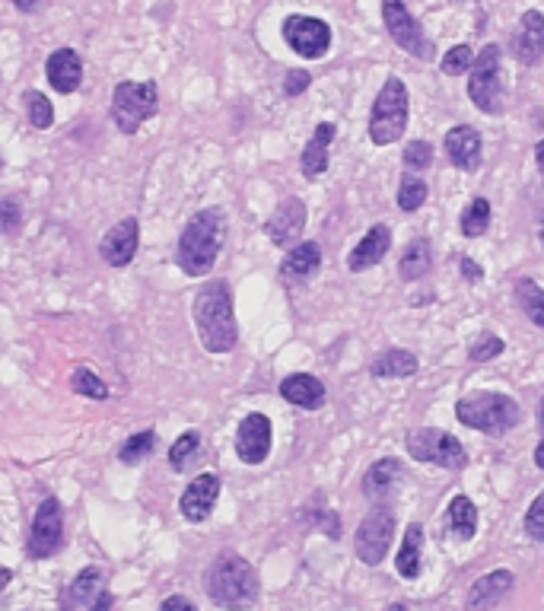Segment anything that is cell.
Wrapping results in <instances>:
<instances>
[{
	"instance_id": "1",
	"label": "cell",
	"mask_w": 544,
	"mask_h": 611,
	"mask_svg": "<svg viewBox=\"0 0 544 611\" xmlns=\"http://www.w3.org/2000/svg\"><path fill=\"white\" fill-rule=\"evenodd\" d=\"M195 328L207 354H230L239 344L233 293L226 281H207L195 296Z\"/></svg>"
},
{
	"instance_id": "2",
	"label": "cell",
	"mask_w": 544,
	"mask_h": 611,
	"mask_svg": "<svg viewBox=\"0 0 544 611\" xmlns=\"http://www.w3.org/2000/svg\"><path fill=\"white\" fill-rule=\"evenodd\" d=\"M226 242V217L220 207H204L185 223L179 236V249H175V261L188 277H204L214 271L220 249Z\"/></svg>"
},
{
	"instance_id": "3",
	"label": "cell",
	"mask_w": 544,
	"mask_h": 611,
	"mask_svg": "<svg viewBox=\"0 0 544 611\" xmlns=\"http://www.w3.org/2000/svg\"><path fill=\"white\" fill-rule=\"evenodd\" d=\"M204 589H207L210 602L226 611H249L261 596L255 567L239 554H220L217 561L207 567Z\"/></svg>"
},
{
	"instance_id": "4",
	"label": "cell",
	"mask_w": 544,
	"mask_h": 611,
	"mask_svg": "<svg viewBox=\"0 0 544 611\" xmlns=\"http://www.w3.org/2000/svg\"><path fill=\"white\" fill-rule=\"evenodd\" d=\"M455 417H459V424H465L471 430L503 436L519 424L522 411H519L516 401L503 392H471V395L459 398Z\"/></svg>"
},
{
	"instance_id": "5",
	"label": "cell",
	"mask_w": 544,
	"mask_h": 611,
	"mask_svg": "<svg viewBox=\"0 0 544 611\" xmlns=\"http://www.w3.org/2000/svg\"><path fill=\"white\" fill-rule=\"evenodd\" d=\"M408 86L398 77H389L382 83V90L373 102L370 112V141L376 147H389L395 144L408 128Z\"/></svg>"
},
{
	"instance_id": "6",
	"label": "cell",
	"mask_w": 544,
	"mask_h": 611,
	"mask_svg": "<svg viewBox=\"0 0 544 611\" xmlns=\"http://www.w3.org/2000/svg\"><path fill=\"white\" fill-rule=\"evenodd\" d=\"M160 109V93H156L153 80H125L115 86L112 93V121L121 134H137V128Z\"/></svg>"
},
{
	"instance_id": "7",
	"label": "cell",
	"mask_w": 544,
	"mask_h": 611,
	"mask_svg": "<svg viewBox=\"0 0 544 611\" xmlns=\"http://www.w3.org/2000/svg\"><path fill=\"white\" fill-rule=\"evenodd\" d=\"M468 96L484 115L503 112V80H500V48L484 45L468 74Z\"/></svg>"
},
{
	"instance_id": "8",
	"label": "cell",
	"mask_w": 544,
	"mask_h": 611,
	"mask_svg": "<svg viewBox=\"0 0 544 611\" xmlns=\"http://www.w3.org/2000/svg\"><path fill=\"white\" fill-rule=\"evenodd\" d=\"M395 535V513L385 503H376L370 513L360 519L354 535V551L366 567H376L385 561Z\"/></svg>"
},
{
	"instance_id": "9",
	"label": "cell",
	"mask_w": 544,
	"mask_h": 611,
	"mask_svg": "<svg viewBox=\"0 0 544 611\" xmlns=\"http://www.w3.org/2000/svg\"><path fill=\"white\" fill-rule=\"evenodd\" d=\"M408 452H411V459H417V462L443 465V468H452V471H459V468L468 465V449L455 440L452 433L436 430V427L414 430L408 436Z\"/></svg>"
},
{
	"instance_id": "10",
	"label": "cell",
	"mask_w": 544,
	"mask_h": 611,
	"mask_svg": "<svg viewBox=\"0 0 544 611\" xmlns=\"http://www.w3.org/2000/svg\"><path fill=\"white\" fill-rule=\"evenodd\" d=\"M382 20H385V29H389L392 42L401 51H408L411 58H420V61L433 58V42L427 39V32L420 29V23L408 13V7L401 4V0H382Z\"/></svg>"
},
{
	"instance_id": "11",
	"label": "cell",
	"mask_w": 544,
	"mask_h": 611,
	"mask_svg": "<svg viewBox=\"0 0 544 611\" xmlns=\"http://www.w3.org/2000/svg\"><path fill=\"white\" fill-rule=\"evenodd\" d=\"M61 541H64V510H61V500L48 497L39 503V510H35L26 551L35 561H45V557H51L61 548Z\"/></svg>"
},
{
	"instance_id": "12",
	"label": "cell",
	"mask_w": 544,
	"mask_h": 611,
	"mask_svg": "<svg viewBox=\"0 0 544 611\" xmlns=\"http://www.w3.org/2000/svg\"><path fill=\"white\" fill-rule=\"evenodd\" d=\"M284 39L300 58H325L331 48V29L325 20H315V16L293 13L284 20Z\"/></svg>"
},
{
	"instance_id": "13",
	"label": "cell",
	"mask_w": 544,
	"mask_h": 611,
	"mask_svg": "<svg viewBox=\"0 0 544 611\" xmlns=\"http://www.w3.org/2000/svg\"><path fill=\"white\" fill-rule=\"evenodd\" d=\"M137 246H140V223L134 217H125L118 220L109 233L102 236L99 242V255L109 268H125L134 261L137 255Z\"/></svg>"
},
{
	"instance_id": "14",
	"label": "cell",
	"mask_w": 544,
	"mask_h": 611,
	"mask_svg": "<svg viewBox=\"0 0 544 611\" xmlns=\"http://www.w3.org/2000/svg\"><path fill=\"white\" fill-rule=\"evenodd\" d=\"M236 452L245 465H261L271 452V421L265 414H245L236 430Z\"/></svg>"
},
{
	"instance_id": "15",
	"label": "cell",
	"mask_w": 544,
	"mask_h": 611,
	"mask_svg": "<svg viewBox=\"0 0 544 611\" xmlns=\"http://www.w3.org/2000/svg\"><path fill=\"white\" fill-rule=\"evenodd\" d=\"M513 586H516V576L510 570H490L478 576L468 589L465 611H494L506 596H510Z\"/></svg>"
},
{
	"instance_id": "16",
	"label": "cell",
	"mask_w": 544,
	"mask_h": 611,
	"mask_svg": "<svg viewBox=\"0 0 544 611\" xmlns=\"http://www.w3.org/2000/svg\"><path fill=\"white\" fill-rule=\"evenodd\" d=\"M306 230V204L300 198H287L277 204L274 217L265 223V233L274 246H290Z\"/></svg>"
},
{
	"instance_id": "17",
	"label": "cell",
	"mask_w": 544,
	"mask_h": 611,
	"mask_svg": "<svg viewBox=\"0 0 544 611\" xmlns=\"http://www.w3.org/2000/svg\"><path fill=\"white\" fill-rule=\"evenodd\" d=\"M217 497H220V478L207 471V475H198L185 487V494L179 500V510H182V516L188 522H204L210 516V510H214Z\"/></svg>"
},
{
	"instance_id": "18",
	"label": "cell",
	"mask_w": 544,
	"mask_h": 611,
	"mask_svg": "<svg viewBox=\"0 0 544 611\" xmlns=\"http://www.w3.org/2000/svg\"><path fill=\"white\" fill-rule=\"evenodd\" d=\"M45 77L48 83L55 86L58 93H77L80 83H83V61L74 48H58L51 51L48 61H45Z\"/></svg>"
},
{
	"instance_id": "19",
	"label": "cell",
	"mask_w": 544,
	"mask_h": 611,
	"mask_svg": "<svg viewBox=\"0 0 544 611\" xmlns=\"http://www.w3.org/2000/svg\"><path fill=\"white\" fill-rule=\"evenodd\" d=\"M513 55L522 64H538L544 55V13L525 10L513 36Z\"/></svg>"
},
{
	"instance_id": "20",
	"label": "cell",
	"mask_w": 544,
	"mask_h": 611,
	"mask_svg": "<svg viewBox=\"0 0 544 611\" xmlns=\"http://www.w3.org/2000/svg\"><path fill=\"white\" fill-rule=\"evenodd\" d=\"M446 153L455 169L475 172L481 166V134L468 125H455L446 134Z\"/></svg>"
},
{
	"instance_id": "21",
	"label": "cell",
	"mask_w": 544,
	"mask_h": 611,
	"mask_svg": "<svg viewBox=\"0 0 544 611\" xmlns=\"http://www.w3.org/2000/svg\"><path fill=\"white\" fill-rule=\"evenodd\" d=\"M280 398L290 401V405L303 408V411H319L325 405V382L315 379L309 373H293L287 376L284 382H280Z\"/></svg>"
},
{
	"instance_id": "22",
	"label": "cell",
	"mask_w": 544,
	"mask_h": 611,
	"mask_svg": "<svg viewBox=\"0 0 544 611\" xmlns=\"http://www.w3.org/2000/svg\"><path fill=\"white\" fill-rule=\"evenodd\" d=\"M389 249H392V230L385 223H376L373 230H366V236L357 242V249L350 252V258H347V265H350V271H366V268H376L379 261L389 255Z\"/></svg>"
},
{
	"instance_id": "23",
	"label": "cell",
	"mask_w": 544,
	"mask_h": 611,
	"mask_svg": "<svg viewBox=\"0 0 544 611\" xmlns=\"http://www.w3.org/2000/svg\"><path fill=\"white\" fill-rule=\"evenodd\" d=\"M331 141H335V125L331 121H322L319 128H315V134L309 137V144L303 150V176L306 179H315V176H322V172L328 169V147Z\"/></svg>"
},
{
	"instance_id": "24",
	"label": "cell",
	"mask_w": 544,
	"mask_h": 611,
	"mask_svg": "<svg viewBox=\"0 0 544 611\" xmlns=\"http://www.w3.org/2000/svg\"><path fill=\"white\" fill-rule=\"evenodd\" d=\"M322 265V249L315 242H300L296 249H290V255L280 261V277L284 281H306Z\"/></svg>"
},
{
	"instance_id": "25",
	"label": "cell",
	"mask_w": 544,
	"mask_h": 611,
	"mask_svg": "<svg viewBox=\"0 0 544 611\" xmlns=\"http://www.w3.org/2000/svg\"><path fill=\"white\" fill-rule=\"evenodd\" d=\"M420 554H424V529L411 522L408 532H405V541H401V548L395 554V570L405 576V580H417L420 576Z\"/></svg>"
},
{
	"instance_id": "26",
	"label": "cell",
	"mask_w": 544,
	"mask_h": 611,
	"mask_svg": "<svg viewBox=\"0 0 544 611\" xmlns=\"http://www.w3.org/2000/svg\"><path fill=\"white\" fill-rule=\"evenodd\" d=\"M401 471H405V468H401L398 459H379V462H373L370 471H366V478H363V494L373 497V500L392 494V487L401 478Z\"/></svg>"
},
{
	"instance_id": "27",
	"label": "cell",
	"mask_w": 544,
	"mask_h": 611,
	"mask_svg": "<svg viewBox=\"0 0 544 611\" xmlns=\"http://www.w3.org/2000/svg\"><path fill=\"white\" fill-rule=\"evenodd\" d=\"M433 268V249H430V242L424 236H417L408 242V249L405 255H401L398 261V274L405 277V281H420V277H427Z\"/></svg>"
},
{
	"instance_id": "28",
	"label": "cell",
	"mask_w": 544,
	"mask_h": 611,
	"mask_svg": "<svg viewBox=\"0 0 544 611\" xmlns=\"http://www.w3.org/2000/svg\"><path fill=\"white\" fill-rule=\"evenodd\" d=\"M446 526L452 529L455 538H462V541H471V538L478 535V510H475V503H471L465 494H459V497L449 500Z\"/></svg>"
},
{
	"instance_id": "29",
	"label": "cell",
	"mask_w": 544,
	"mask_h": 611,
	"mask_svg": "<svg viewBox=\"0 0 544 611\" xmlns=\"http://www.w3.org/2000/svg\"><path fill=\"white\" fill-rule=\"evenodd\" d=\"M417 357L411 351H401V347H392V351H385L373 360L370 373L376 379H405V376H414L417 373Z\"/></svg>"
},
{
	"instance_id": "30",
	"label": "cell",
	"mask_w": 544,
	"mask_h": 611,
	"mask_svg": "<svg viewBox=\"0 0 544 611\" xmlns=\"http://www.w3.org/2000/svg\"><path fill=\"white\" fill-rule=\"evenodd\" d=\"M516 300H519V309L529 316V322L544 331V290L532 277H519L516 281Z\"/></svg>"
},
{
	"instance_id": "31",
	"label": "cell",
	"mask_w": 544,
	"mask_h": 611,
	"mask_svg": "<svg viewBox=\"0 0 544 611\" xmlns=\"http://www.w3.org/2000/svg\"><path fill=\"white\" fill-rule=\"evenodd\" d=\"M102 586V573L96 570V567H86L74 583H70V589H67V599H64V611H70V608H80L83 602H90V599H96L99 596V589Z\"/></svg>"
},
{
	"instance_id": "32",
	"label": "cell",
	"mask_w": 544,
	"mask_h": 611,
	"mask_svg": "<svg viewBox=\"0 0 544 611\" xmlns=\"http://www.w3.org/2000/svg\"><path fill=\"white\" fill-rule=\"evenodd\" d=\"M23 106H26V115H29V125L35 131H48L51 121H55V109H51V102L45 93L39 90H26L23 93Z\"/></svg>"
},
{
	"instance_id": "33",
	"label": "cell",
	"mask_w": 544,
	"mask_h": 611,
	"mask_svg": "<svg viewBox=\"0 0 544 611\" xmlns=\"http://www.w3.org/2000/svg\"><path fill=\"white\" fill-rule=\"evenodd\" d=\"M198 449H201V433L198 430H185L179 440L172 443V449H169V465L175 471H185L188 462L198 456Z\"/></svg>"
},
{
	"instance_id": "34",
	"label": "cell",
	"mask_w": 544,
	"mask_h": 611,
	"mask_svg": "<svg viewBox=\"0 0 544 611\" xmlns=\"http://www.w3.org/2000/svg\"><path fill=\"white\" fill-rule=\"evenodd\" d=\"M459 226H462V233L471 236V239L481 236L487 226H490V201H487V198H475V201H471L465 211H462V223H459Z\"/></svg>"
},
{
	"instance_id": "35",
	"label": "cell",
	"mask_w": 544,
	"mask_h": 611,
	"mask_svg": "<svg viewBox=\"0 0 544 611\" xmlns=\"http://www.w3.org/2000/svg\"><path fill=\"white\" fill-rule=\"evenodd\" d=\"M153 446H156V433L153 430H140V433L131 436V440H125V446H121V462H125V465L144 462L153 452Z\"/></svg>"
},
{
	"instance_id": "36",
	"label": "cell",
	"mask_w": 544,
	"mask_h": 611,
	"mask_svg": "<svg viewBox=\"0 0 544 611\" xmlns=\"http://www.w3.org/2000/svg\"><path fill=\"white\" fill-rule=\"evenodd\" d=\"M70 389H74L77 395L93 398V401H105V398H109V389H105V382H102L93 370H86V366L74 370V376H70Z\"/></svg>"
},
{
	"instance_id": "37",
	"label": "cell",
	"mask_w": 544,
	"mask_h": 611,
	"mask_svg": "<svg viewBox=\"0 0 544 611\" xmlns=\"http://www.w3.org/2000/svg\"><path fill=\"white\" fill-rule=\"evenodd\" d=\"M427 201V182L417 179V176H405L401 179V188H398V207L401 211H417V207H424Z\"/></svg>"
},
{
	"instance_id": "38",
	"label": "cell",
	"mask_w": 544,
	"mask_h": 611,
	"mask_svg": "<svg viewBox=\"0 0 544 611\" xmlns=\"http://www.w3.org/2000/svg\"><path fill=\"white\" fill-rule=\"evenodd\" d=\"M503 351H506L503 338H497L494 331H481V335H478V341L468 347V357L475 360V363H487V360L500 357Z\"/></svg>"
},
{
	"instance_id": "39",
	"label": "cell",
	"mask_w": 544,
	"mask_h": 611,
	"mask_svg": "<svg viewBox=\"0 0 544 611\" xmlns=\"http://www.w3.org/2000/svg\"><path fill=\"white\" fill-rule=\"evenodd\" d=\"M471 64H475V51H471L468 45H455L443 55V74H449V77L468 74Z\"/></svg>"
},
{
	"instance_id": "40",
	"label": "cell",
	"mask_w": 544,
	"mask_h": 611,
	"mask_svg": "<svg viewBox=\"0 0 544 611\" xmlns=\"http://www.w3.org/2000/svg\"><path fill=\"white\" fill-rule=\"evenodd\" d=\"M433 163V147L427 141H411L405 147V169L408 172H424Z\"/></svg>"
},
{
	"instance_id": "41",
	"label": "cell",
	"mask_w": 544,
	"mask_h": 611,
	"mask_svg": "<svg viewBox=\"0 0 544 611\" xmlns=\"http://www.w3.org/2000/svg\"><path fill=\"white\" fill-rule=\"evenodd\" d=\"M525 532L535 541H544V491L532 500L529 513H525Z\"/></svg>"
},
{
	"instance_id": "42",
	"label": "cell",
	"mask_w": 544,
	"mask_h": 611,
	"mask_svg": "<svg viewBox=\"0 0 544 611\" xmlns=\"http://www.w3.org/2000/svg\"><path fill=\"white\" fill-rule=\"evenodd\" d=\"M20 223H23V211H20V204H16L13 198L0 201V233H13Z\"/></svg>"
},
{
	"instance_id": "43",
	"label": "cell",
	"mask_w": 544,
	"mask_h": 611,
	"mask_svg": "<svg viewBox=\"0 0 544 611\" xmlns=\"http://www.w3.org/2000/svg\"><path fill=\"white\" fill-rule=\"evenodd\" d=\"M309 83H312V77L306 74V71H290L287 74V80H284V93L293 99V96H303L306 90H309Z\"/></svg>"
},
{
	"instance_id": "44",
	"label": "cell",
	"mask_w": 544,
	"mask_h": 611,
	"mask_svg": "<svg viewBox=\"0 0 544 611\" xmlns=\"http://www.w3.org/2000/svg\"><path fill=\"white\" fill-rule=\"evenodd\" d=\"M160 611H198L195 605H191L185 596H169L163 605H160Z\"/></svg>"
},
{
	"instance_id": "45",
	"label": "cell",
	"mask_w": 544,
	"mask_h": 611,
	"mask_svg": "<svg viewBox=\"0 0 544 611\" xmlns=\"http://www.w3.org/2000/svg\"><path fill=\"white\" fill-rule=\"evenodd\" d=\"M459 268H462V274L468 277L471 284H478L481 277H484V271H481V268H478V265H475V261H471V258H462V261H459Z\"/></svg>"
},
{
	"instance_id": "46",
	"label": "cell",
	"mask_w": 544,
	"mask_h": 611,
	"mask_svg": "<svg viewBox=\"0 0 544 611\" xmlns=\"http://www.w3.org/2000/svg\"><path fill=\"white\" fill-rule=\"evenodd\" d=\"M13 7L20 13H39L45 7V0H13Z\"/></svg>"
},
{
	"instance_id": "47",
	"label": "cell",
	"mask_w": 544,
	"mask_h": 611,
	"mask_svg": "<svg viewBox=\"0 0 544 611\" xmlns=\"http://www.w3.org/2000/svg\"><path fill=\"white\" fill-rule=\"evenodd\" d=\"M112 605H115V599H112V592H99V596L93 599V611H112Z\"/></svg>"
},
{
	"instance_id": "48",
	"label": "cell",
	"mask_w": 544,
	"mask_h": 611,
	"mask_svg": "<svg viewBox=\"0 0 544 611\" xmlns=\"http://www.w3.org/2000/svg\"><path fill=\"white\" fill-rule=\"evenodd\" d=\"M535 160H538V169H541V176H544V141L535 147Z\"/></svg>"
},
{
	"instance_id": "49",
	"label": "cell",
	"mask_w": 544,
	"mask_h": 611,
	"mask_svg": "<svg viewBox=\"0 0 544 611\" xmlns=\"http://www.w3.org/2000/svg\"><path fill=\"white\" fill-rule=\"evenodd\" d=\"M10 580H13V573H10L7 567H0V592H4V586H7Z\"/></svg>"
},
{
	"instance_id": "50",
	"label": "cell",
	"mask_w": 544,
	"mask_h": 611,
	"mask_svg": "<svg viewBox=\"0 0 544 611\" xmlns=\"http://www.w3.org/2000/svg\"><path fill=\"white\" fill-rule=\"evenodd\" d=\"M535 465L544 471V440H541V443H538V449H535Z\"/></svg>"
},
{
	"instance_id": "51",
	"label": "cell",
	"mask_w": 544,
	"mask_h": 611,
	"mask_svg": "<svg viewBox=\"0 0 544 611\" xmlns=\"http://www.w3.org/2000/svg\"><path fill=\"white\" fill-rule=\"evenodd\" d=\"M538 427H541V433H544V398H541V405H538Z\"/></svg>"
},
{
	"instance_id": "52",
	"label": "cell",
	"mask_w": 544,
	"mask_h": 611,
	"mask_svg": "<svg viewBox=\"0 0 544 611\" xmlns=\"http://www.w3.org/2000/svg\"><path fill=\"white\" fill-rule=\"evenodd\" d=\"M389 611H408V608H405V605H392Z\"/></svg>"
}]
</instances>
